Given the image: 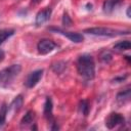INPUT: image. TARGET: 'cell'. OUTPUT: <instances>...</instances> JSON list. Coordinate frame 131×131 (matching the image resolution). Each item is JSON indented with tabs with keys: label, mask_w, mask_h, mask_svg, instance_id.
Here are the masks:
<instances>
[{
	"label": "cell",
	"mask_w": 131,
	"mask_h": 131,
	"mask_svg": "<svg viewBox=\"0 0 131 131\" xmlns=\"http://www.w3.org/2000/svg\"><path fill=\"white\" fill-rule=\"evenodd\" d=\"M125 124V118L119 113H111L105 119V126L108 129H114Z\"/></svg>",
	"instance_id": "obj_5"
},
{
	"label": "cell",
	"mask_w": 131,
	"mask_h": 131,
	"mask_svg": "<svg viewBox=\"0 0 131 131\" xmlns=\"http://www.w3.org/2000/svg\"><path fill=\"white\" fill-rule=\"evenodd\" d=\"M121 0H105L103 3V11L106 13H111L119 4Z\"/></svg>",
	"instance_id": "obj_12"
},
{
	"label": "cell",
	"mask_w": 131,
	"mask_h": 131,
	"mask_svg": "<svg viewBox=\"0 0 131 131\" xmlns=\"http://www.w3.org/2000/svg\"><path fill=\"white\" fill-rule=\"evenodd\" d=\"M129 98H130V89L129 88H127L117 94V101L121 104L127 102L129 100Z\"/></svg>",
	"instance_id": "obj_13"
},
{
	"label": "cell",
	"mask_w": 131,
	"mask_h": 131,
	"mask_svg": "<svg viewBox=\"0 0 131 131\" xmlns=\"http://www.w3.org/2000/svg\"><path fill=\"white\" fill-rule=\"evenodd\" d=\"M49 30L52 31V32H55V33H57V34H60V35H62V36H64V37H67L69 40H71V41L74 42V43H81V42H83V40H84L83 35L80 34V33L64 31V30H61V29H59V28H50Z\"/></svg>",
	"instance_id": "obj_7"
},
{
	"label": "cell",
	"mask_w": 131,
	"mask_h": 131,
	"mask_svg": "<svg viewBox=\"0 0 131 131\" xmlns=\"http://www.w3.org/2000/svg\"><path fill=\"white\" fill-rule=\"evenodd\" d=\"M57 47V44L49 39H41L37 44L38 52L42 55L50 53L52 50H54Z\"/></svg>",
	"instance_id": "obj_6"
},
{
	"label": "cell",
	"mask_w": 131,
	"mask_h": 131,
	"mask_svg": "<svg viewBox=\"0 0 131 131\" xmlns=\"http://www.w3.org/2000/svg\"><path fill=\"white\" fill-rule=\"evenodd\" d=\"M51 8L47 7L43 10H40L37 14H36V19H35V25L36 26H41L43 24H45L51 16Z\"/></svg>",
	"instance_id": "obj_9"
},
{
	"label": "cell",
	"mask_w": 131,
	"mask_h": 131,
	"mask_svg": "<svg viewBox=\"0 0 131 131\" xmlns=\"http://www.w3.org/2000/svg\"><path fill=\"white\" fill-rule=\"evenodd\" d=\"M35 118H36V115H35V112L34 111H28L26 113V115L23 117V119L20 120V126H28V125H31V124H34L35 123Z\"/></svg>",
	"instance_id": "obj_11"
},
{
	"label": "cell",
	"mask_w": 131,
	"mask_h": 131,
	"mask_svg": "<svg viewBox=\"0 0 131 131\" xmlns=\"http://www.w3.org/2000/svg\"><path fill=\"white\" fill-rule=\"evenodd\" d=\"M62 24L64 25V26H71V24H72V19H71V17L68 15V13H64L63 14V17H62Z\"/></svg>",
	"instance_id": "obj_19"
},
{
	"label": "cell",
	"mask_w": 131,
	"mask_h": 131,
	"mask_svg": "<svg viewBox=\"0 0 131 131\" xmlns=\"http://www.w3.org/2000/svg\"><path fill=\"white\" fill-rule=\"evenodd\" d=\"M14 30L13 29H2L0 30V45L4 43L8 38L14 35Z\"/></svg>",
	"instance_id": "obj_14"
},
{
	"label": "cell",
	"mask_w": 131,
	"mask_h": 131,
	"mask_svg": "<svg viewBox=\"0 0 131 131\" xmlns=\"http://www.w3.org/2000/svg\"><path fill=\"white\" fill-rule=\"evenodd\" d=\"M4 57H5V53H4L3 50L0 49V62H2L4 60Z\"/></svg>",
	"instance_id": "obj_20"
},
{
	"label": "cell",
	"mask_w": 131,
	"mask_h": 131,
	"mask_svg": "<svg viewBox=\"0 0 131 131\" xmlns=\"http://www.w3.org/2000/svg\"><path fill=\"white\" fill-rule=\"evenodd\" d=\"M21 71L20 64H11L0 71V88H7Z\"/></svg>",
	"instance_id": "obj_2"
},
{
	"label": "cell",
	"mask_w": 131,
	"mask_h": 131,
	"mask_svg": "<svg viewBox=\"0 0 131 131\" xmlns=\"http://www.w3.org/2000/svg\"><path fill=\"white\" fill-rule=\"evenodd\" d=\"M23 102H24L23 96L21 95H17L13 99V101L10 103V105L7 106V113H9V112H12L13 114L17 113L20 110V107L23 106Z\"/></svg>",
	"instance_id": "obj_10"
},
{
	"label": "cell",
	"mask_w": 131,
	"mask_h": 131,
	"mask_svg": "<svg viewBox=\"0 0 131 131\" xmlns=\"http://www.w3.org/2000/svg\"><path fill=\"white\" fill-rule=\"evenodd\" d=\"M130 47H131V44H130L129 40L120 41V42H118L117 44L114 45V49L117 50V51H126V50H129Z\"/></svg>",
	"instance_id": "obj_15"
},
{
	"label": "cell",
	"mask_w": 131,
	"mask_h": 131,
	"mask_svg": "<svg viewBox=\"0 0 131 131\" xmlns=\"http://www.w3.org/2000/svg\"><path fill=\"white\" fill-rule=\"evenodd\" d=\"M52 111H53V104H52V100L50 97H46L45 99V102H44V108H43V114H44V117L46 118V120L52 125L50 128L52 130L54 129H58V126L55 124V121L53 119V114H52Z\"/></svg>",
	"instance_id": "obj_4"
},
{
	"label": "cell",
	"mask_w": 131,
	"mask_h": 131,
	"mask_svg": "<svg viewBox=\"0 0 131 131\" xmlns=\"http://www.w3.org/2000/svg\"><path fill=\"white\" fill-rule=\"evenodd\" d=\"M84 33H87L89 35L93 36H101V37H117L122 35H128L129 31H122V30H116L112 28H104V27H94L89 28L84 31Z\"/></svg>",
	"instance_id": "obj_3"
},
{
	"label": "cell",
	"mask_w": 131,
	"mask_h": 131,
	"mask_svg": "<svg viewBox=\"0 0 131 131\" xmlns=\"http://www.w3.org/2000/svg\"><path fill=\"white\" fill-rule=\"evenodd\" d=\"M43 73H44V71L42 69L41 70H36V71L30 73L29 76L27 77L26 81H25L26 87L27 88H33V87H35L39 83V81L41 80V78L43 76Z\"/></svg>",
	"instance_id": "obj_8"
},
{
	"label": "cell",
	"mask_w": 131,
	"mask_h": 131,
	"mask_svg": "<svg viewBox=\"0 0 131 131\" xmlns=\"http://www.w3.org/2000/svg\"><path fill=\"white\" fill-rule=\"evenodd\" d=\"M77 72L84 80H92L95 77V62L92 55L84 53L77 59Z\"/></svg>",
	"instance_id": "obj_1"
},
{
	"label": "cell",
	"mask_w": 131,
	"mask_h": 131,
	"mask_svg": "<svg viewBox=\"0 0 131 131\" xmlns=\"http://www.w3.org/2000/svg\"><path fill=\"white\" fill-rule=\"evenodd\" d=\"M79 108H80V112H81L82 115L88 116L89 111H90V105H89L88 100H86V99L81 100L80 101V104H79Z\"/></svg>",
	"instance_id": "obj_16"
},
{
	"label": "cell",
	"mask_w": 131,
	"mask_h": 131,
	"mask_svg": "<svg viewBox=\"0 0 131 131\" xmlns=\"http://www.w3.org/2000/svg\"><path fill=\"white\" fill-rule=\"evenodd\" d=\"M6 118H7V105L3 103L0 106V127H2L5 124Z\"/></svg>",
	"instance_id": "obj_17"
},
{
	"label": "cell",
	"mask_w": 131,
	"mask_h": 131,
	"mask_svg": "<svg viewBox=\"0 0 131 131\" xmlns=\"http://www.w3.org/2000/svg\"><path fill=\"white\" fill-rule=\"evenodd\" d=\"M113 58V55L108 52V51H103L101 54H100V59L104 62H110Z\"/></svg>",
	"instance_id": "obj_18"
}]
</instances>
